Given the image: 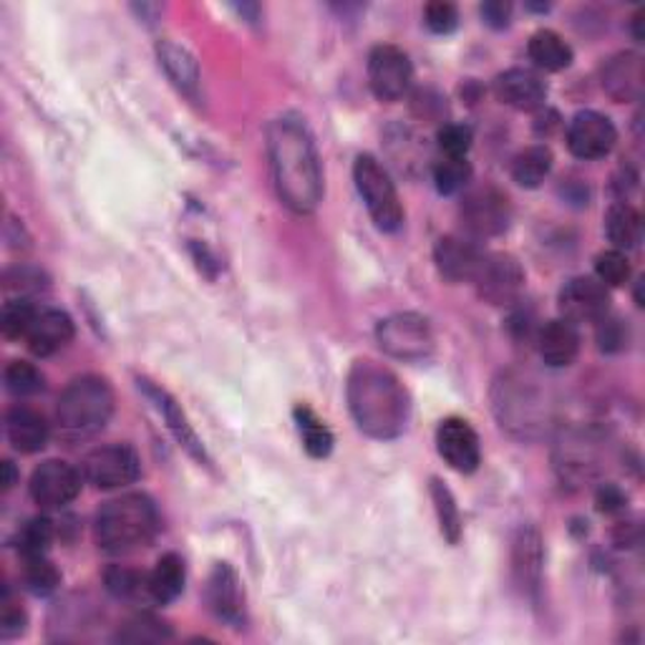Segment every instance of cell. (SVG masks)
Wrapping results in <instances>:
<instances>
[{"mask_svg":"<svg viewBox=\"0 0 645 645\" xmlns=\"http://www.w3.org/2000/svg\"><path fill=\"white\" fill-rule=\"evenodd\" d=\"M376 341L381 351L398 361H427L434 353L437 341L429 320L419 313H396L378 322Z\"/></svg>","mask_w":645,"mask_h":645,"instance_id":"obj_7","label":"cell"},{"mask_svg":"<svg viewBox=\"0 0 645 645\" xmlns=\"http://www.w3.org/2000/svg\"><path fill=\"white\" fill-rule=\"evenodd\" d=\"M530 58L542 71H563L573 64V48L559 33L542 29L530 38Z\"/></svg>","mask_w":645,"mask_h":645,"instance_id":"obj_29","label":"cell"},{"mask_svg":"<svg viewBox=\"0 0 645 645\" xmlns=\"http://www.w3.org/2000/svg\"><path fill=\"white\" fill-rule=\"evenodd\" d=\"M538 348L542 361H545L550 369H565L570 366L577 359V353H580V333H577L575 322L570 320H550L547 326L540 330Z\"/></svg>","mask_w":645,"mask_h":645,"instance_id":"obj_23","label":"cell"},{"mask_svg":"<svg viewBox=\"0 0 645 645\" xmlns=\"http://www.w3.org/2000/svg\"><path fill=\"white\" fill-rule=\"evenodd\" d=\"M38 310L33 308L29 301L23 298H13L3 305V316H0V328H3V333L8 338H25L29 336V330L33 326V320H36Z\"/></svg>","mask_w":645,"mask_h":645,"instance_id":"obj_39","label":"cell"},{"mask_svg":"<svg viewBox=\"0 0 645 645\" xmlns=\"http://www.w3.org/2000/svg\"><path fill=\"white\" fill-rule=\"evenodd\" d=\"M431 497H434L441 532H444V538L454 545V542H460L462 538V517L460 507L454 502V495L439 479H434L431 482Z\"/></svg>","mask_w":645,"mask_h":645,"instance_id":"obj_33","label":"cell"},{"mask_svg":"<svg viewBox=\"0 0 645 645\" xmlns=\"http://www.w3.org/2000/svg\"><path fill=\"white\" fill-rule=\"evenodd\" d=\"M482 19L491 29H505L509 25V19H512V3H505V0H489L479 8Z\"/></svg>","mask_w":645,"mask_h":645,"instance_id":"obj_46","label":"cell"},{"mask_svg":"<svg viewBox=\"0 0 645 645\" xmlns=\"http://www.w3.org/2000/svg\"><path fill=\"white\" fill-rule=\"evenodd\" d=\"M474 283L482 301L489 305H512L524 291V270L512 254H487Z\"/></svg>","mask_w":645,"mask_h":645,"instance_id":"obj_10","label":"cell"},{"mask_svg":"<svg viewBox=\"0 0 645 645\" xmlns=\"http://www.w3.org/2000/svg\"><path fill=\"white\" fill-rule=\"evenodd\" d=\"M542 538L534 528H520L512 542V575L524 596H538L542 582Z\"/></svg>","mask_w":645,"mask_h":645,"instance_id":"obj_18","label":"cell"},{"mask_svg":"<svg viewBox=\"0 0 645 645\" xmlns=\"http://www.w3.org/2000/svg\"><path fill=\"white\" fill-rule=\"evenodd\" d=\"M5 388L15 396H33L38 392H44V373H41L33 363L29 361H11L5 366Z\"/></svg>","mask_w":645,"mask_h":645,"instance_id":"obj_36","label":"cell"},{"mask_svg":"<svg viewBox=\"0 0 645 645\" xmlns=\"http://www.w3.org/2000/svg\"><path fill=\"white\" fill-rule=\"evenodd\" d=\"M460 215L464 230L472 237H497L509 227L512 207H509L505 192H499L491 184H484L466 190Z\"/></svg>","mask_w":645,"mask_h":645,"instance_id":"obj_9","label":"cell"},{"mask_svg":"<svg viewBox=\"0 0 645 645\" xmlns=\"http://www.w3.org/2000/svg\"><path fill=\"white\" fill-rule=\"evenodd\" d=\"M598 343L606 353H618L627 346V328L621 318L602 316L598 320Z\"/></svg>","mask_w":645,"mask_h":645,"instance_id":"obj_44","label":"cell"},{"mask_svg":"<svg viewBox=\"0 0 645 645\" xmlns=\"http://www.w3.org/2000/svg\"><path fill=\"white\" fill-rule=\"evenodd\" d=\"M184 559L174 553H167L157 559L155 570L149 573V596L159 606L174 602L184 590Z\"/></svg>","mask_w":645,"mask_h":645,"instance_id":"obj_27","label":"cell"},{"mask_svg":"<svg viewBox=\"0 0 645 645\" xmlns=\"http://www.w3.org/2000/svg\"><path fill=\"white\" fill-rule=\"evenodd\" d=\"M23 582L33 596H50V592H56L58 585H61V575H58L56 567L48 563L46 555L25 557Z\"/></svg>","mask_w":645,"mask_h":645,"instance_id":"obj_34","label":"cell"},{"mask_svg":"<svg viewBox=\"0 0 645 645\" xmlns=\"http://www.w3.org/2000/svg\"><path fill=\"white\" fill-rule=\"evenodd\" d=\"M268 159L280 202L295 215H310L322 200L320 157L301 118L280 116L268 126Z\"/></svg>","mask_w":645,"mask_h":645,"instance_id":"obj_1","label":"cell"},{"mask_svg":"<svg viewBox=\"0 0 645 645\" xmlns=\"http://www.w3.org/2000/svg\"><path fill=\"white\" fill-rule=\"evenodd\" d=\"M602 91L618 104L627 101H641L645 87V71H643V56L635 50H621L608 64L602 66Z\"/></svg>","mask_w":645,"mask_h":645,"instance_id":"obj_17","label":"cell"},{"mask_svg":"<svg viewBox=\"0 0 645 645\" xmlns=\"http://www.w3.org/2000/svg\"><path fill=\"white\" fill-rule=\"evenodd\" d=\"M0 602H3V608H0V633H3V638H13V635L25 631V613L8 592Z\"/></svg>","mask_w":645,"mask_h":645,"instance_id":"obj_45","label":"cell"},{"mask_svg":"<svg viewBox=\"0 0 645 645\" xmlns=\"http://www.w3.org/2000/svg\"><path fill=\"white\" fill-rule=\"evenodd\" d=\"M3 287H5V293H13V295H19V298L29 301L31 295H38V293L46 291L48 278L41 273L38 268L19 265V268L8 270Z\"/></svg>","mask_w":645,"mask_h":645,"instance_id":"obj_40","label":"cell"},{"mask_svg":"<svg viewBox=\"0 0 645 645\" xmlns=\"http://www.w3.org/2000/svg\"><path fill=\"white\" fill-rule=\"evenodd\" d=\"M499 101L517 112H538L547 99V87L538 73L530 69H509L495 81Z\"/></svg>","mask_w":645,"mask_h":645,"instance_id":"obj_20","label":"cell"},{"mask_svg":"<svg viewBox=\"0 0 645 645\" xmlns=\"http://www.w3.org/2000/svg\"><path fill=\"white\" fill-rule=\"evenodd\" d=\"M54 522L48 517H36L29 524H23L19 532V550L23 557H41L48 553L50 542H54Z\"/></svg>","mask_w":645,"mask_h":645,"instance_id":"obj_37","label":"cell"},{"mask_svg":"<svg viewBox=\"0 0 645 645\" xmlns=\"http://www.w3.org/2000/svg\"><path fill=\"white\" fill-rule=\"evenodd\" d=\"M142 384H144V392H147L151 398H155L157 406H159V411L165 414L167 427H169V431H172V434L177 437V441H180V444H182V446L186 449V452H190L192 456H197L200 462L205 460V449H202L197 434H194V429L190 427V421H186L184 411L180 409V406L174 404V398L169 396V394L161 392V388L151 386L149 381H142Z\"/></svg>","mask_w":645,"mask_h":645,"instance_id":"obj_26","label":"cell"},{"mask_svg":"<svg viewBox=\"0 0 645 645\" xmlns=\"http://www.w3.org/2000/svg\"><path fill=\"white\" fill-rule=\"evenodd\" d=\"M25 341H29L31 353L41 355V359H48V355L58 353L61 348L73 341V320L69 318V313L64 310H41L36 320H33Z\"/></svg>","mask_w":645,"mask_h":645,"instance_id":"obj_21","label":"cell"},{"mask_svg":"<svg viewBox=\"0 0 645 645\" xmlns=\"http://www.w3.org/2000/svg\"><path fill=\"white\" fill-rule=\"evenodd\" d=\"M207 602L219 621L240 625L245 621V598L240 588V577L227 563H219L210 575Z\"/></svg>","mask_w":645,"mask_h":645,"instance_id":"obj_19","label":"cell"},{"mask_svg":"<svg viewBox=\"0 0 645 645\" xmlns=\"http://www.w3.org/2000/svg\"><path fill=\"white\" fill-rule=\"evenodd\" d=\"M487 254L479 248L472 237L462 235H446L441 237L434 248V262L439 273L452 283H464V280H474L479 273L482 262Z\"/></svg>","mask_w":645,"mask_h":645,"instance_id":"obj_16","label":"cell"},{"mask_svg":"<svg viewBox=\"0 0 645 645\" xmlns=\"http://www.w3.org/2000/svg\"><path fill=\"white\" fill-rule=\"evenodd\" d=\"M596 275L606 287H621L631 278V262L627 254L621 250H606L596 260Z\"/></svg>","mask_w":645,"mask_h":645,"instance_id":"obj_41","label":"cell"},{"mask_svg":"<svg viewBox=\"0 0 645 645\" xmlns=\"http://www.w3.org/2000/svg\"><path fill=\"white\" fill-rule=\"evenodd\" d=\"M104 582H106V590L118 600H139V598L151 600L149 575L129 570V567H122V565L109 567L104 575Z\"/></svg>","mask_w":645,"mask_h":645,"instance_id":"obj_32","label":"cell"},{"mask_svg":"<svg viewBox=\"0 0 645 645\" xmlns=\"http://www.w3.org/2000/svg\"><path fill=\"white\" fill-rule=\"evenodd\" d=\"M5 437L11 446L21 454H36L46 446L50 437V427L44 414H38L31 406H13L5 414Z\"/></svg>","mask_w":645,"mask_h":645,"instance_id":"obj_22","label":"cell"},{"mask_svg":"<svg viewBox=\"0 0 645 645\" xmlns=\"http://www.w3.org/2000/svg\"><path fill=\"white\" fill-rule=\"evenodd\" d=\"M423 23L431 33H439V36H446L456 29L460 23V11H456L454 3H444V0H437V3H429L423 8Z\"/></svg>","mask_w":645,"mask_h":645,"instance_id":"obj_43","label":"cell"},{"mask_svg":"<svg viewBox=\"0 0 645 645\" xmlns=\"http://www.w3.org/2000/svg\"><path fill=\"white\" fill-rule=\"evenodd\" d=\"M83 474L61 460H48L36 466L31 477L33 502L44 509H61L71 505L81 491Z\"/></svg>","mask_w":645,"mask_h":645,"instance_id":"obj_12","label":"cell"},{"mask_svg":"<svg viewBox=\"0 0 645 645\" xmlns=\"http://www.w3.org/2000/svg\"><path fill=\"white\" fill-rule=\"evenodd\" d=\"M472 180V167L466 157H444L434 167V182L441 194H456L466 190Z\"/></svg>","mask_w":645,"mask_h":645,"instance_id":"obj_35","label":"cell"},{"mask_svg":"<svg viewBox=\"0 0 645 645\" xmlns=\"http://www.w3.org/2000/svg\"><path fill=\"white\" fill-rule=\"evenodd\" d=\"M0 472H3V479H0V484H3V491H8V489H13V484L19 482V472H15V466H13V462H3L0 464Z\"/></svg>","mask_w":645,"mask_h":645,"instance_id":"obj_48","label":"cell"},{"mask_svg":"<svg viewBox=\"0 0 645 645\" xmlns=\"http://www.w3.org/2000/svg\"><path fill=\"white\" fill-rule=\"evenodd\" d=\"M411 61L401 48L376 46L369 56V87L381 101L401 99L411 87Z\"/></svg>","mask_w":645,"mask_h":645,"instance_id":"obj_11","label":"cell"},{"mask_svg":"<svg viewBox=\"0 0 645 645\" xmlns=\"http://www.w3.org/2000/svg\"><path fill=\"white\" fill-rule=\"evenodd\" d=\"M550 172H553V151L545 144H534L512 159V180L524 190L540 186Z\"/></svg>","mask_w":645,"mask_h":645,"instance_id":"obj_30","label":"cell"},{"mask_svg":"<svg viewBox=\"0 0 645 645\" xmlns=\"http://www.w3.org/2000/svg\"><path fill=\"white\" fill-rule=\"evenodd\" d=\"M596 505H598L600 512L613 514V512H618V509H623L625 495L621 491V487H615V484H600V489L596 495Z\"/></svg>","mask_w":645,"mask_h":645,"instance_id":"obj_47","label":"cell"},{"mask_svg":"<svg viewBox=\"0 0 645 645\" xmlns=\"http://www.w3.org/2000/svg\"><path fill=\"white\" fill-rule=\"evenodd\" d=\"M437 449L454 472L472 474L482 464V446L477 431L464 419H444L437 429Z\"/></svg>","mask_w":645,"mask_h":645,"instance_id":"obj_14","label":"cell"},{"mask_svg":"<svg viewBox=\"0 0 645 645\" xmlns=\"http://www.w3.org/2000/svg\"><path fill=\"white\" fill-rule=\"evenodd\" d=\"M169 638H172V631L149 613L132 618L129 623H124V631H118V641L126 643H157Z\"/></svg>","mask_w":645,"mask_h":645,"instance_id":"obj_38","label":"cell"},{"mask_svg":"<svg viewBox=\"0 0 645 645\" xmlns=\"http://www.w3.org/2000/svg\"><path fill=\"white\" fill-rule=\"evenodd\" d=\"M618 132L613 122L600 112H580L567 126V147L577 159H602L613 151Z\"/></svg>","mask_w":645,"mask_h":645,"instance_id":"obj_13","label":"cell"},{"mask_svg":"<svg viewBox=\"0 0 645 645\" xmlns=\"http://www.w3.org/2000/svg\"><path fill=\"white\" fill-rule=\"evenodd\" d=\"M353 180L378 230L396 233L404 223V207L384 165L376 157L361 155L353 165Z\"/></svg>","mask_w":645,"mask_h":645,"instance_id":"obj_6","label":"cell"},{"mask_svg":"<svg viewBox=\"0 0 645 645\" xmlns=\"http://www.w3.org/2000/svg\"><path fill=\"white\" fill-rule=\"evenodd\" d=\"M114 414V392L106 378H73L56 406V431L64 441H87L106 427Z\"/></svg>","mask_w":645,"mask_h":645,"instance_id":"obj_5","label":"cell"},{"mask_svg":"<svg viewBox=\"0 0 645 645\" xmlns=\"http://www.w3.org/2000/svg\"><path fill=\"white\" fill-rule=\"evenodd\" d=\"M81 474L97 489H122L139 479L142 462L129 444H106L83 456Z\"/></svg>","mask_w":645,"mask_h":645,"instance_id":"obj_8","label":"cell"},{"mask_svg":"<svg viewBox=\"0 0 645 645\" xmlns=\"http://www.w3.org/2000/svg\"><path fill=\"white\" fill-rule=\"evenodd\" d=\"M159 64L165 66L169 79L174 81V87L180 89L186 97H197L200 87V69L194 56L184 46H177L172 41H161L157 46Z\"/></svg>","mask_w":645,"mask_h":645,"instance_id":"obj_25","label":"cell"},{"mask_svg":"<svg viewBox=\"0 0 645 645\" xmlns=\"http://www.w3.org/2000/svg\"><path fill=\"white\" fill-rule=\"evenodd\" d=\"M606 233H608V240L615 245V250L625 252V250L638 248V242L643 240L641 212L627 205V202H618V205L608 210Z\"/></svg>","mask_w":645,"mask_h":645,"instance_id":"obj_28","label":"cell"},{"mask_svg":"<svg viewBox=\"0 0 645 645\" xmlns=\"http://www.w3.org/2000/svg\"><path fill=\"white\" fill-rule=\"evenodd\" d=\"M348 409L363 434L388 441L404 434L411 416V398L392 369L376 361H355L346 378Z\"/></svg>","mask_w":645,"mask_h":645,"instance_id":"obj_2","label":"cell"},{"mask_svg":"<svg viewBox=\"0 0 645 645\" xmlns=\"http://www.w3.org/2000/svg\"><path fill=\"white\" fill-rule=\"evenodd\" d=\"M557 469L567 482H585L598 472V449L596 441L585 434L565 437L557 446Z\"/></svg>","mask_w":645,"mask_h":645,"instance_id":"obj_24","label":"cell"},{"mask_svg":"<svg viewBox=\"0 0 645 645\" xmlns=\"http://www.w3.org/2000/svg\"><path fill=\"white\" fill-rule=\"evenodd\" d=\"M295 421H298L305 452H308L313 460H326V456L333 452V434H330V429L308 409V406H298V409H295Z\"/></svg>","mask_w":645,"mask_h":645,"instance_id":"obj_31","label":"cell"},{"mask_svg":"<svg viewBox=\"0 0 645 645\" xmlns=\"http://www.w3.org/2000/svg\"><path fill=\"white\" fill-rule=\"evenodd\" d=\"M610 295L596 278H573L559 291V313L570 322H598L608 316Z\"/></svg>","mask_w":645,"mask_h":645,"instance_id":"obj_15","label":"cell"},{"mask_svg":"<svg viewBox=\"0 0 645 645\" xmlns=\"http://www.w3.org/2000/svg\"><path fill=\"white\" fill-rule=\"evenodd\" d=\"M437 142L444 157H466V151L472 149L474 134L466 124H446L439 129Z\"/></svg>","mask_w":645,"mask_h":645,"instance_id":"obj_42","label":"cell"},{"mask_svg":"<svg viewBox=\"0 0 645 645\" xmlns=\"http://www.w3.org/2000/svg\"><path fill=\"white\" fill-rule=\"evenodd\" d=\"M495 414L509 434L520 439H534L550 423V398L538 378L520 371H507L491 388Z\"/></svg>","mask_w":645,"mask_h":645,"instance_id":"obj_4","label":"cell"},{"mask_svg":"<svg viewBox=\"0 0 645 645\" xmlns=\"http://www.w3.org/2000/svg\"><path fill=\"white\" fill-rule=\"evenodd\" d=\"M159 530V514L147 495H124L99 509L93 534L109 555H129L147 547Z\"/></svg>","mask_w":645,"mask_h":645,"instance_id":"obj_3","label":"cell"},{"mask_svg":"<svg viewBox=\"0 0 645 645\" xmlns=\"http://www.w3.org/2000/svg\"><path fill=\"white\" fill-rule=\"evenodd\" d=\"M641 23H643V13H635V19H633V33H635V38H638V41H643V36H641Z\"/></svg>","mask_w":645,"mask_h":645,"instance_id":"obj_49","label":"cell"}]
</instances>
